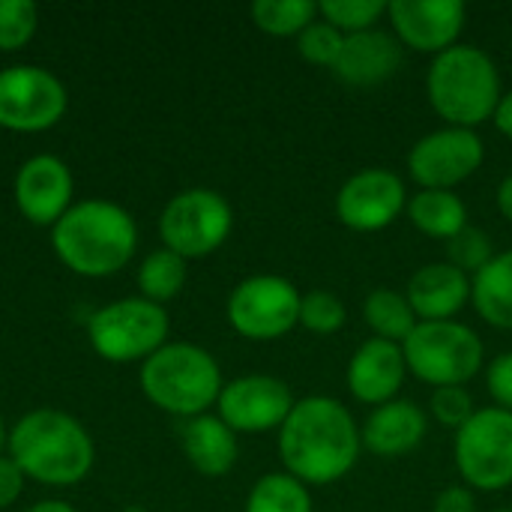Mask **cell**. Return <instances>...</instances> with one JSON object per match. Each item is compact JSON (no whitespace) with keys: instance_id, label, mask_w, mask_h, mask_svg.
<instances>
[{"instance_id":"6da1fadb","label":"cell","mask_w":512,"mask_h":512,"mask_svg":"<svg viewBox=\"0 0 512 512\" xmlns=\"http://www.w3.org/2000/svg\"><path fill=\"white\" fill-rule=\"evenodd\" d=\"M363 441L354 417L339 399H300L279 429V456L285 474L306 486L339 483L360 459Z\"/></svg>"},{"instance_id":"1f68e13d","label":"cell","mask_w":512,"mask_h":512,"mask_svg":"<svg viewBox=\"0 0 512 512\" xmlns=\"http://www.w3.org/2000/svg\"><path fill=\"white\" fill-rule=\"evenodd\" d=\"M36 3L30 0H0V51H18L36 33Z\"/></svg>"},{"instance_id":"ffe728a7","label":"cell","mask_w":512,"mask_h":512,"mask_svg":"<svg viewBox=\"0 0 512 512\" xmlns=\"http://www.w3.org/2000/svg\"><path fill=\"white\" fill-rule=\"evenodd\" d=\"M405 297L417 321H456L471 300V279L453 264H426L411 276Z\"/></svg>"},{"instance_id":"4316f807","label":"cell","mask_w":512,"mask_h":512,"mask_svg":"<svg viewBox=\"0 0 512 512\" xmlns=\"http://www.w3.org/2000/svg\"><path fill=\"white\" fill-rule=\"evenodd\" d=\"M249 12H252L255 27L270 36H300L318 18V3H312V0H255Z\"/></svg>"},{"instance_id":"d4e9b609","label":"cell","mask_w":512,"mask_h":512,"mask_svg":"<svg viewBox=\"0 0 512 512\" xmlns=\"http://www.w3.org/2000/svg\"><path fill=\"white\" fill-rule=\"evenodd\" d=\"M246 512H315L309 486L291 474H264L249 498Z\"/></svg>"},{"instance_id":"5b68a950","label":"cell","mask_w":512,"mask_h":512,"mask_svg":"<svg viewBox=\"0 0 512 512\" xmlns=\"http://www.w3.org/2000/svg\"><path fill=\"white\" fill-rule=\"evenodd\" d=\"M222 372L213 354L189 342L162 345L141 366V390L144 396L174 414V417H201L222 393Z\"/></svg>"},{"instance_id":"ba28073f","label":"cell","mask_w":512,"mask_h":512,"mask_svg":"<svg viewBox=\"0 0 512 512\" xmlns=\"http://www.w3.org/2000/svg\"><path fill=\"white\" fill-rule=\"evenodd\" d=\"M456 468L462 480L480 492H504L512 486V414L483 408L456 432Z\"/></svg>"},{"instance_id":"d590c367","label":"cell","mask_w":512,"mask_h":512,"mask_svg":"<svg viewBox=\"0 0 512 512\" xmlns=\"http://www.w3.org/2000/svg\"><path fill=\"white\" fill-rule=\"evenodd\" d=\"M432 512H477V501L471 495V489L465 486H450L435 498Z\"/></svg>"},{"instance_id":"484cf974","label":"cell","mask_w":512,"mask_h":512,"mask_svg":"<svg viewBox=\"0 0 512 512\" xmlns=\"http://www.w3.org/2000/svg\"><path fill=\"white\" fill-rule=\"evenodd\" d=\"M183 285H186V258H180L177 252L159 249L141 261L138 288H141L144 300L162 306L165 300H174L183 291Z\"/></svg>"},{"instance_id":"9a60e30c","label":"cell","mask_w":512,"mask_h":512,"mask_svg":"<svg viewBox=\"0 0 512 512\" xmlns=\"http://www.w3.org/2000/svg\"><path fill=\"white\" fill-rule=\"evenodd\" d=\"M387 15L402 45L435 57L459 45L468 18L459 0H393L387 3Z\"/></svg>"},{"instance_id":"d6a6232c","label":"cell","mask_w":512,"mask_h":512,"mask_svg":"<svg viewBox=\"0 0 512 512\" xmlns=\"http://www.w3.org/2000/svg\"><path fill=\"white\" fill-rule=\"evenodd\" d=\"M432 417L447 429H462L474 417V402L465 387H438L432 393Z\"/></svg>"},{"instance_id":"9c48e42d","label":"cell","mask_w":512,"mask_h":512,"mask_svg":"<svg viewBox=\"0 0 512 512\" xmlns=\"http://www.w3.org/2000/svg\"><path fill=\"white\" fill-rule=\"evenodd\" d=\"M234 225L231 204L213 189H186L174 195L159 216V237L165 249L180 258H204L216 252Z\"/></svg>"},{"instance_id":"8fae6325","label":"cell","mask_w":512,"mask_h":512,"mask_svg":"<svg viewBox=\"0 0 512 512\" xmlns=\"http://www.w3.org/2000/svg\"><path fill=\"white\" fill-rule=\"evenodd\" d=\"M66 111V90L42 66H9L0 72V126L12 132L51 129Z\"/></svg>"},{"instance_id":"f1b7e54d","label":"cell","mask_w":512,"mask_h":512,"mask_svg":"<svg viewBox=\"0 0 512 512\" xmlns=\"http://www.w3.org/2000/svg\"><path fill=\"white\" fill-rule=\"evenodd\" d=\"M348 321V312H345V303L333 294V291H309L303 294V303H300V324L309 330V333H318V336H333L345 327Z\"/></svg>"},{"instance_id":"8992f818","label":"cell","mask_w":512,"mask_h":512,"mask_svg":"<svg viewBox=\"0 0 512 512\" xmlns=\"http://www.w3.org/2000/svg\"><path fill=\"white\" fill-rule=\"evenodd\" d=\"M408 372L423 384L462 387L483 369V339L459 321H420L402 342Z\"/></svg>"},{"instance_id":"836d02e7","label":"cell","mask_w":512,"mask_h":512,"mask_svg":"<svg viewBox=\"0 0 512 512\" xmlns=\"http://www.w3.org/2000/svg\"><path fill=\"white\" fill-rule=\"evenodd\" d=\"M486 381H489V393L498 402V408H504V411L512 414V351L492 360Z\"/></svg>"},{"instance_id":"30bf717a","label":"cell","mask_w":512,"mask_h":512,"mask_svg":"<svg viewBox=\"0 0 512 512\" xmlns=\"http://www.w3.org/2000/svg\"><path fill=\"white\" fill-rule=\"evenodd\" d=\"M303 294L285 276H249L228 297L231 327L252 342H273L300 324Z\"/></svg>"},{"instance_id":"277c9868","label":"cell","mask_w":512,"mask_h":512,"mask_svg":"<svg viewBox=\"0 0 512 512\" xmlns=\"http://www.w3.org/2000/svg\"><path fill=\"white\" fill-rule=\"evenodd\" d=\"M426 93L435 114L459 129L486 123L504 96L495 60L477 45H453L441 51L429 66Z\"/></svg>"},{"instance_id":"8d00e7d4","label":"cell","mask_w":512,"mask_h":512,"mask_svg":"<svg viewBox=\"0 0 512 512\" xmlns=\"http://www.w3.org/2000/svg\"><path fill=\"white\" fill-rule=\"evenodd\" d=\"M492 120H495L498 132H504L507 138H512V90H507V93L501 96V102H498Z\"/></svg>"},{"instance_id":"74e56055","label":"cell","mask_w":512,"mask_h":512,"mask_svg":"<svg viewBox=\"0 0 512 512\" xmlns=\"http://www.w3.org/2000/svg\"><path fill=\"white\" fill-rule=\"evenodd\" d=\"M498 210L512 222V174L504 177L501 186H498Z\"/></svg>"},{"instance_id":"60d3db41","label":"cell","mask_w":512,"mask_h":512,"mask_svg":"<svg viewBox=\"0 0 512 512\" xmlns=\"http://www.w3.org/2000/svg\"><path fill=\"white\" fill-rule=\"evenodd\" d=\"M495 512H512V510H495Z\"/></svg>"},{"instance_id":"52a82bcc","label":"cell","mask_w":512,"mask_h":512,"mask_svg":"<svg viewBox=\"0 0 512 512\" xmlns=\"http://www.w3.org/2000/svg\"><path fill=\"white\" fill-rule=\"evenodd\" d=\"M168 312L159 303L144 297H129L102 306L90 318V345L99 357L111 363H132L153 357L162 345H168Z\"/></svg>"},{"instance_id":"4dcf8cb0","label":"cell","mask_w":512,"mask_h":512,"mask_svg":"<svg viewBox=\"0 0 512 512\" xmlns=\"http://www.w3.org/2000/svg\"><path fill=\"white\" fill-rule=\"evenodd\" d=\"M447 252H450L453 267H459L462 273H474V276L495 258L492 237L474 225H465L453 240H447Z\"/></svg>"},{"instance_id":"2e32d148","label":"cell","mask_w":512,"mask_h":512,"mask_svg":"<svg viewBox=\"0 0 512 512\" xmlns=\"http://www.w3.org/2000/svg\"><path fill=\"white\" fill-rule=\"evenodd\" d=\"M72 174L57 156H33L15 174V204L33 225H57L72 207Z\"/></svg>"},{"instance_id":"e575fe53","label":"cell","mask_w":512,"mask_h":512,"mask_svg":"<svg viewBox=\"0 0 512 512\" xmlns=\"http://www.w3.org/2000/svg\"><path fill=\"white\" fill-rule=\"evenodd\" d=\"M21 489H24V471L9 456H0V510L12 507Z\"/></svg>"},{"instance_id":"4fadbf2b","label":"cell","mask_w":512,"mask_h":512,"mask_svg":"<svg viewBox=\"0 0 512 512\" xmlns=\"http://www.w3.org/2000/svg\"><path fill=\"white\" fill-rule=\"evenodd\" d=\"M216 405L228 429L261 435L270 429H282L297 402L285 381L273 375H243L222 387Z\"/></svg>"},{"instance_id":"cb8c5ba5","label":"cell","mask_w":512,"mask_h":512,"mask_svg":"<svg viewBox=\"0 0 512 512\" xmlns=\"http://www.w3.org/2000/svg\"><path fill=\"white\" fill-rule=\"evenodd\" d=\"M363 318L372 327L375 339H387V342H396V345H402L414 333V327L420 324L411 303H408V297L399 294V291H390V288H375L366 297Z\"/></svg>"},{"instance_id":"3957f363","label":"cell","mask_w":512,"mask_h":512,"mask_svg":"<svg viewBox=\"0 0 512 512\" xmlns=\"http://www.w3.org/2000/svg\"><path fill=\"white\" fill-rule=\"evenodd\" d=\"M57 258L81 276H111L123 270L138 243L132 216L111 201L72 204L51 228Z\"/></svg>"},{"instance_id":"44dd1931","label":"cell","mask_w":512,"mask_h":512,"mask_svg":"<svg viewBox=\"0 0 512 512\" xmlns=\"http://www.w3.org/2000/svg\"><path fill=\"white\" fill-rule=\"evenodd\" d=\"M183 453L189 465L204 477H225L237 462V435L222 423V417H189L177 426Z\"/></svg>"},{"instance_id":"f546056e","label":"cell","mask_w":512,"mask_h":512,"mask_svg":"<svg viewBox=\"0 0 512 512\" xmlns=\"http://www.w3.org/2000/svg\"><path fill=\"white\" fill-rule=\"evenodd\" d=\"M345 48V33L336 30L333 24H327L324 18L312 21L300 36H297V51L303 60H309L312 66H336Z\"/></svg>"},{"instance_id":"83f0119b","label":"cell","mask_w":512,"mask_h":512,"mask_svg":"<svg viewBox=\"0 0 512 512\" xmlns=\"http://www.w3.org/2000/svg\"><path fill=\"white\" fill-rule=\"evenodd\" d=\"M318 15L345 36H351L372 30L378 18L387 15V0H321Z\"/></svg>"},{"instance_id":"ac0fdd59","label":"cell","mask_w":512,"mask_h":512,"mask_svg":"<svg viewBox=\"0 0 512 512\" xmlns=\"http://www.w3.org/2000/svg\"><path fill=\"white\" fill-rule=\"evenodd\" d=\"M429 432V420L423 414V408H417L414 402L405 399H393L387 405H378L363 429H360V441L369 453L381 456V459H399L408 456L411 450H417L423 444Z\"/></svg>"},{"instance_id":"603a6c76","label":"cell","mask_w":512,"mask_h":512,"mask_svg":"<svg viewBox=\"0 0 512 512\" xmlns=\"http://www.w3.org/2000/svg\"><path fill=\"white\" fill-rule=\"evenodd\" d=\"M405 210L411 225L435 240H453L468 225V207L450 189H423L408 201Z\"/></svg>"},{"instance_id":"e0dca14e","label":"cell","mask_w":512,"mask_h":512,"mask_svg":"<svg viewBox=\"0 0 512 512\" xmlns=\"http://www.w3.org/2000/svg\"><path fill=\"white\" fill-rule=\"evenodd\" d=\"M405 354L402 345L387 339H366L348 363V390L363 405H387L405 384Z\"/></svg>"},{"instance_id":"f35d334b","label":"cell","mask_w":512,"mask_h":512,"mask_svg":"<svg viewBox=\"0 0 512 512\" xmlns=\"http://www.w3.org/2000/svg\"><path fill=\"white\" fill-rule=\"evenodd\" d=\"M24 512H75L69 504H63V501H39V504H33L30 510Z\"/></svg>"},{"instance_id":"d6986e66","label":"cell","mask_w":512,"mask_h":512,"mask_svg":"<svg viewBox=\"0 0 512 512\" xmlns=\"http://www.w3.org/2000/svg\"><path fill=\"white\" fill-rule=\"evenodd\" d=\"M399 66H402V42L372 27L345 36V48L333 72L339 81L351 87H375L393 78Z\"/></svg>"},{"instance_id":"5bb4252c","label":"cell","mask_w":512,"mask_h":512,"mask_svg":"<svg viewBox=\"0 0 512 512\" xmlns=\"http://www.w3.org/2000/svg\"><path fill=\"white\" fill-rule=\"evenodd\" d=\"M408 207L405 183L387 168H366L348 177L336 195V216L351 231H384Z\"/></svg>"},{"instance_id":"7402d4cb","label":"cell","mask_w":512,"mask_h":512,"mask_svg":"<svg viewBox=\"0 0 512 512\" xmlns=\"http://www.w3.org/2000/svg\"><path fill=\"white\" fill-rule=\"evenodd\" d=\"M471 300L492 327L512 330V249L498 252L471 282Z\"/></svg>"},{"instance_id":"ab89813d","label":"cell","mask_w":512,"mask_h":512,"mask_svg":"<svg viewBox=\"0 0 512 512\" xmlns=\"http://www.w3.org/2000/svg\"><path fill=\"white\" fill-rule=\"evenodd\" d=\"M3 444H6V429H3V420H0V450H3Z\"/></svg>"},{"instance_id":"7c38bea8","label":"cell","mask_w":512,"mask_h":512,"mask_svg":"<svg viewBox=\"0 0 512 512\" xmlns=\"http://www.w3.org/2000/svg\"><path fill=\"white\" fill-rule=\"evenodd\" d=\"M486 159L483 138L474 129L444 126L423 135L408 153V174L420 189H453L474 177Z\"/></svg>"},{"instance_id":"7a4b0ae2","label":"cell","mask_w":512,"mask_h":512,"mask_svg":"<svg viewBox=\"0 0 512 512\" xmlns=\"http://www.w3.org/2000/svg\"><path fill=\"white\" fill-rule=\"evenodd\" d=\"M9 459L42 486H75L93 468V441L84 426L54 408L24 414L9 438Z\"/></svg>"}]
</instances>
